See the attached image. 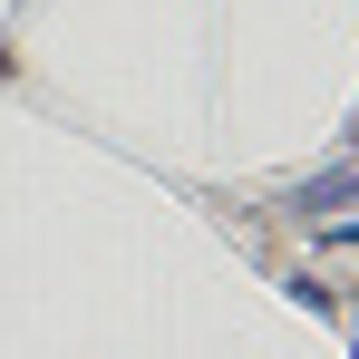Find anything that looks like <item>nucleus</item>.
I'll use <instances>...</instances> for the list:
<instances>
[{
	"mask_svg": "<svg viewBox=\"0 0 359 359\" xmlns=\"http://www.w3.org/2000/svg\"><path fill=\"white\" fill-rule=\"evenodd\" d=\"M0 68H10V59H0Z\"/></svg>",
	"mask_w": 359,
	"mask_h": 359,
	"instance_id": "obj_1",
	"label": "nucleus"
}]
</instances>
